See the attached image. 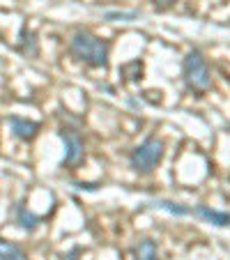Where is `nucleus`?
I'll return each instance as SVG.
<instances>
[{
	"label": "nucleus",
	"instance_id": "f257e3e1",
	"mask_svg": "<svg viewBox=\"0 0 230 260\" xmlns=\"http://www.w3.org/2000/svg\"><path fill=\"white\" fill-rule=\"evenodd\" d=\"M69 51L74 58L85 62L88 67H108V44L88 30L74 32L72 42H69Z\"/></svg>",
	"mask_w": 230,
	"mask_h": 260
},
{
	"label": "nucleus",
	"instance_id": "9b49d317",
	"mask_svg": "<svg viewBox=\"0 0 230 260\" xmlns=\"http://www.w3.org/2000/svg\"><path fill=\"white\" fill-rule=\"evenodd\" d=\"M104 19L106 21H134V19H138V12H108V14H104Z\"/></svg>",
	"mask_w": 230,
	"mask_h": 260
},
{
	"label": "nucleus",
	"instance_id": "7ed1b4c3",
	"mask_svg": "<svg viewBox=\"0 0 230 260\" xmlns=\"http://www.w3.org/2000/svg\"><path fill=\"white\" fill-rule=\"evenodd\" d=\"M182 74L184 81L193 92H207L212 88V72L207 60L203 58L201 51H191L182 62Z\"/></svg>",
	"mask_w": 230,
	"mask_h": 260
},
{
	"label": "nucleus",
	"instance_id": "f8f14e48",
	"mask_svg": "<svg viewBox=\"0 0 230 260\" xmlns=\"http://www.w3.org/2000/svg\"><path fill=\"white\" fill-rule=\"evenodd\" d=\"M152 3H154V5H159V7H171L175 0H152Z\"/></svg>",
	"mask_w": 230,
	"mask_h": 260
},
{
	"label": "nucleus",
	"instance_id": "39448f33",
	"mask_svg": "<svg viewBox=\"0 0 230 260\" xmlns=\"http://www.w3.org/2000/svg\"><path fill=\"white\" fill-rule=\"evenodd\" d=\"M7 124H10L12 134H14L19 141H32L37 134H40V122H32V120H25V118H19V115H12L7 118Z\"/></svg>",
	"mask_w": 230,
	"mask_h": 260
},
{
	"label": "nucleus",
	"instance_id": "1a4fd4ad",
	"mask_svg": "<svg viewBox=\"0 0 230 260\" xmlns=\"http://www.w3.org/2000/svg\"><path fill=\"white\" fill-rule=\"evenodd\" d=\"M16 219H19V226L23 228V231H30V233H32L35 228L40 226V221H42L40 216H37V214H32V212H30V210H25L23 205H19V207H16Z\"/></svg>",
	"mask_w": 230,
	"mask_h": 260
},
{
	"label": "nucleus",
	"instance_id": "6e6552de",
	"mask_svg": "<svg viewBox=\"0 0 230 260\" xmlns=\"http://www.w3.org/2000/svg\"><path fill=\"white\" fill-rule=\"evenodd\" d=\"M134 258H136V260H157V258H159V246H157V242H152V240L138 242L136 249H134Z\"/></svg>",
	"mask_w": 230,
	"mask_h": 260
},
{
	"label": "nucleus",
	"instance_id": "0eeeda50",
	"mask_svg": "<svg viewBox=\"0 0 230 260\" xmlns=\"http://www.w3.org/2000/svg\"><path fill=\"white\" fill-rule=\"evenodd\" d=\"M0 260H30L25 251L14 242H7L0 237Z\"/></svg>",
	"mask_w": 230,
	"mask_h": 260
},
{
	"label": "nucleus",
	"instance_id": "20e7f679",
	"mask_svg": "<svg viewBox=\"0 0 230 260\" xmlns=\"http://www.w3.org/2000/svg\"><path fill=\"white\" fill-rule=\"evenodd\" d=\"M60 136H62V141H64V150H67V152H64V159H62V166H67V168L79 166V164L85 159L83 138H81L76 132H72V129H62Z\"/></svg>",
	"mask_w": 230,
	"mask_h": 260
},
{
	"label": "nucleus",
	"instance_id": "423d86ee",
	"mask_svg": "<svg viewBox=\"0 0 230 260\" xmlns=\"http://www.w3.org/2000/svg\"><path fill=\"white\" fill-rule=\"evenodd\" d=\"M196 216H201V219H205L207 223H212V226H230V214L228 212H219V210H212V207H205V205H198L196 210H191Z\"/></svg>",
	"mask_w": 230,
	"mask_h": 260
},
{
	"label": "nucleus",
	"instance_id": "f03ea898",
	"mask_svg": "<svg viewBox=\"0 0 230 260\" xmlns=\"http://www.w3.org/2000/svg\"><path fill=\"white\" fill-rule=\"evenodd\" d=\"M163 152H166V147H163L161 138L150 136L138 147H134L132 157H129V166H132L136 173H141V175H147V173H152L159 164H161Z\"/></svg>",
	"mask_w": 230,
	"mask_h": 260
},
{
	"label": "nucleus",
	"instance_id": "9d476101",
	"mask_svg": "<svg viewBox=\"0 0 230 260\" xmlns=\"http://www.w3.org/2000/svg\"><path fill=\"white\" fill-rule=\"evenodd\" d=\"M154 207H159V210H166L171 212V214H177V216H184V214H191L189 207L180 205V203H171V201H154L152 203Z\"/></svg>",
	"mask_w": 230,
	"mask_h": 260
}]
</instances>
